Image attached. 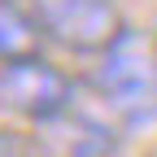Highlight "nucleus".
Listing matches in <instances>:
<instances>
[{
  "instance_id": "f257e3e1",
  "label": "nucleus",
  "mask_w": 157,
  "mask_h": 157,
  "mask_svg": "<svg viewBox=\"0 0 157 157\" xmlns=\"http://www.w3.org/2000/svg\"><path fill=\"white\" fill-rule=\"evenodd\" d=\"M96 92L127 131L157 122V31L122 26L92 74Z\"/></svg>"
},
{
  "instance_id": "f03ea898",
  "label": "nucleus",
  "mask_w": 157,
  "mask_h": 157,
  "mask_svg": "<svg viewBox=\"0 0 157 157\" xmlns=\"http://www.w3.org/2000/svg\"><path fill=\"white\" fill-rule=\"evenodd\" d=\"M0 109L44 127L52 118H61L66 109H74V83H70V74L48 66L39 52L17 57V61L0 66Z\"/></svg>"
},
{
  "instance_id": "7ed1b4c3",
  "label": "nucleus",
  "mask_w": 157,
  "mask_h": 157,
  "mask_svg": "<svg viewBox=\"0 0 157 157\" xmlns=\"http://www.w3.org/2000/svg\"><path fill=\"white\" fill-rule=\"evenodd\" d=\"M39 31L70 52H105L122 31L109 0H31Z\"/></svg>"
},
{
  "instance_id": "20e7f679",
  "label": "nucleus",
  "mask_w": 157,
  "mask_h": 157,
  "mask_svg": "<svg viewBox=\"0 0 157 157\" xmlns=\"http://www.w3.org/2000/svg\"><path fill=\"white\" fill-rule=\"evenodd\" d=\"M39 148L48 157H118V131L92 113L66 109L39 127Z\"/></svg>"
},
{
  "instance_id": "39448f33",
  "label": "nucleus",
  "mask_w": 157,
  "mask_h": 157,
  "mask_svg": "<svg viewBox=\"0 0 157 157\" xmlns=\"http://www.w3.org/2000/svg\"><path fill=\"white\" fill-rule=\"evenodd\" d=\"M39 52V22L13 0H0V61H17V57Z\"/></svg>"
},
{
  "instance_id": "423d86ee",
  "label": "nucleus",
  "mask_w": 157,
  "mask_h": 157,
  "mask_svg": "<svg viewBox=\"0 0 157 157\" xmlns=\"http://www.w3.org/2000/svg\"><path fill=\"white\" fill-rule=\"evenodd\" d=\"M0 157H31V148L17 131H0Z\"/></svg>"
}]
</instances>
